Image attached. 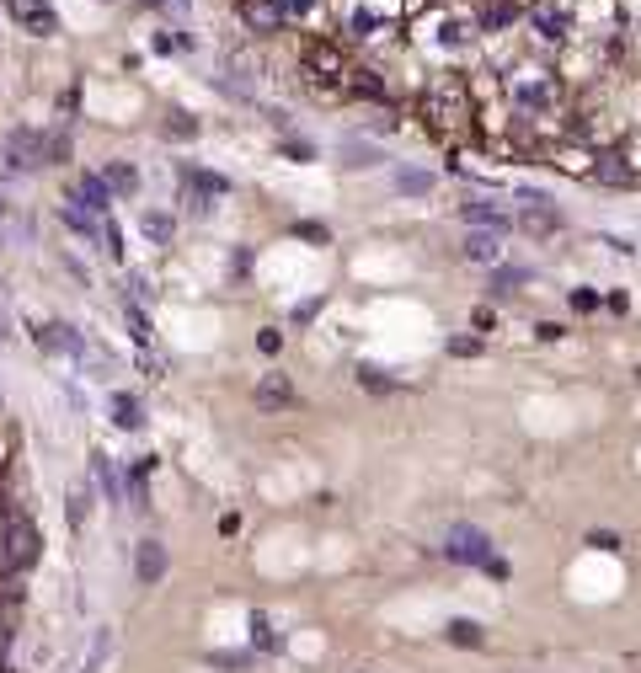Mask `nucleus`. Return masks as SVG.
Wrapping results in <instances>:
<instances>
[{"label": "nucleus", "instance_id": "obj_1", "mask_svg": "<svg viewBox=\"0 0 641 673\" xmlns=\"http://www.w3.org/2000/svg\"><path fill=\"white\" fill-rule=\"evenodd\" d=\"M43 166V134L38 129H11L0 139V177H22Z\"/></svg>", "mask_w": 641, "mask_h": 673}, {"label": "nucleus", "instance_id": "obj_2", "mask_svg": "<svg viewBox=\"0 0 641 673\" xmlns=\"http://www.w3.org/2000/svg\"><path fill=\"white\" fill-rule=\"evenodd\" d=\"M508 97H513V107H524V113H551V107H556V75H545V70L513 75Z\"/></svg>", "mask_w": 641, "mask_h": 673}, {"label": "nucleus", "instance_id": "obj_3", "mask_svg": "<svg viewBox=\"0 0 641 673\" xmlns=\"http://www.w3.org/2000/svg\"><path fill=\"white\" fill-rule=\"evenodd\" d=\"M444 556H449V561H460V567H487V561H492V540H487V529H476V524H455V529H449V540H444Z\"/></svg>", "mask_w": 641, "mask_h": 673}, {"label": "nucleus", "instance_id": "obj_4", "mask_svg": "<svg viewBox=\"0 0 641 673\" xmlns=\"http://www.w3.org/2000/svg\"><path fill=\"white\" fill-rule=\"evenodd\" d=\"M422 38H428L439 54H465V49L476 43V22H471V17H455V11H449V17H433V27H428Z\"/></svg>", "mask_w": 641, "mask_h": 673}, {"label": "nucleus", "instance_id": "obj_5", "mask_svg": "<svg viewBox=\"0 0 641 673\" xmlns=\"http://www.w3.org/2000/svg\"><path fill=\"white\" fill-rule=\"evenodd\" d=\"M11 22L22 27V33H33V38H54L59 33V17H54V6L49 0H11Z\"/></svg>", "mask_w": 641, "mask_h": 673}, {"label": "nucleus", "instance_id": "obj_6", "mask_svg": "<svg viewBox=\"0 0 641 673\" xmlns=\"http://www.w3.org/2000/svg\"><path fill=\"white\" fill-rule=\"evenodd\" d=\"M428 118L439 123V129H455L465 118V91L460 86H433L428 91Z\"/></svg>", "mask_w": 641, "mask_h": 673}, {"label": "nucleus", "instance_id": "obj_7", "mask_svg": "<svg viewBox=\"0 0 641 673\" xmlns=\"http://www.w3.org/2000/svg\"><path fill=\"white\" fill-rule=\"evenodd\" d=\"M519 225L529 230V236H551V230H561V214H556V203H545L540 193H524Z\"/></svg>", "mask_w": 641, "mask_h": 673}, {"label": "nucleus", "instance_id": "obj_8", "mask_svg": "<svg viewBox=\"0 0 641 673\" xmlns=\"http://www.w3.org/2000/svg\"><path fill=\"white\" fill-rule=\"evenodd\" d=\"M38 348L65 353V358H86V337L75 332V326H65V321H49V326H38Z\"/></svg>", "mask_w": 641, "mask_h": 673}, {"label": "nucleus", "instance_id": "obj_9", "mask_svg": "<svg viewBox=\"0 0 641 673\" xmlns=\"http://www.w3.org/2000/svg\"><path fill=\"white\" fill-rule=\"evenodd\" d=\"M166 567H171V561H166V545H161V540H139V551H134V577H139V583L155 588V583L166 577Z\"/></svg>", "mask_w": 641, "mask_h": 673}, {"label": "nucleus", "instance_id": "obj_10", "mask_svg": "<svg viewBox=\"0 0 641 673\" xmlns=\"http://www.w3.org/2000/svg\"><path fill=\"white\" fill-rule=\"evenodd\" d=\"M460 214H465V225L497 230V236H503V225H508V209H503L497 198H465V203H460Z\"/></svg>", "mask_w": 641, "mask_h": 673}, {"label": "nucleus", "instance_id": "obj_11", "mask_svg": "<svg viewBox=\"0 0 641 673\" xmlns=\"http://www.w3.org/2000/svg\"><path fill=\"white\" fill-rule=\"evenodd\" d=\"M6 561H11V567H33V561H38V529L33 524H11Z\"/></svg>", "mask_w": 641, "mask_h": 673}, {"label": "nucleus", "instance_id": "obj_12", "mask_svg": "<svg viewBox=\"0 0 641 673\" xmlns=\"http://www.w3.org/2000/svg\"><path fill=\"white\" fill-rule=\"evenodd\" d=\"M460 257H465V262H481V268H492V262L503 257V236H497V230H471V236H465V246H460Z\"/></svg>", "mask_w": 641, "mask_h": 673}, {"label": "nucleus", "instance_id": "obj_13", "mask_svg": "<svg viewBox=\"0 0 641 673\" xmlns=\"http://www.w3.org/2000/svg\"><path fill=\"white\" fill-rule=\"evenodd\" d=\"M257 406H262V412H284V406H294L289 374H262V380H257Z\"/></svg>", "mask_w": 641, "mask_h": 673}, {"label": "nucleus", "instance_id": "obj_14", "mask_svg": "<svg viewBox=\"0 0 641 673\" xmlns=\"http://www.w3.org/2000/svg\"><path fill=\"white\" fill-rule=\"evenodd\" d=\"M70 203H81L86 214H107V203H113V193H107V182H102V177H91V171H86V177L75 182V198H70Z\"/></svg>", "mask_w": 641, "mask_h": 673}, {"label": "nucleus", "instance_id": "obj_15", "mask_svg": "<svg viewBox=\"0 0 641 673\" xmlns=\"http://www.w3.org/2000/svg\"><path fill=\"white\" fill-rule=\"evenodd\" d=\"M241 17H246V27H257V33H278L284 11H278V0H241Z\"/></svg>", "mask_w": 641, "mask_h": 673}, {"label": "nucleus", "instance_id": "obj_16", "mask_svg": "<svg viewBox=\"0 0 641 673\" xmlns=\"http://www.w3.org/2000/svg\"><path fill=\"white\" fill-rule=\"evenodd\" d=\"M535 33H540L545 43H561V38L572 33V17H567V11H556V6H540V11H535Z\"/></svg>", "mask_w": 641, "mask_h": 673}, {"label": "nucleus", "instance_id": "obj_17", "mask_svg": "<svg viewBox=\"0 0 641 673\" xmlns=\"http://www.w3.org/2000/svg\"><path fill=\"white\" fill-rule=\"evenodd\" d=\"M91 476H97V487L107 492V503H123V481H118V465L107 455H91Z\"/></svg>", "mask_w": 641, "mask_h": 673}, {"label": "nucleus", "instance_id": "obj_18", "mask_svg": "<svg viewBox=\"0 0 641 673\" xmlns=\"http://www.w3.org/2000/svg\"><path fill=\"white\" fill-rule=\"evenodd\" d=\"M107 657H113V631H91V647H86V663H81V673H102L107 668Z\"/></svg>", "mask_w": 641, "mask_h": 673}, {"label": "nucleus", "instance_id": "obj_19", "mask_svg": "<svg viewBox=\"0 0 641 673\" xmlns=\"http://www.w3.org/2000/svg\"><path fill=\"white\" fill-rule=\"evenodd\" d=\"M139 230H145V241H155V246H171V236H177V219H171V214H161V209H150L145 219H139Z\"/></svg>", "mask_w": 641, "mask_h": 673}, {"label": "nucleus", "instance_id": "obj_20", "mask_svg": "<svg viewBox=\"0 0 641 673\" xmlns=\"http://www.w3.org/2000/svg\"><path fill=\"white\" fill-rule=\"evenodd\" d=\"M396 193H406V198H428V193H433V171L401 166V171H396Z\"/></svg>", "mask_w": 641, "mask_h": 673}, {"label": "nucleus", "instance_id": "obj_21", "mask_svg": "<svg viewBox=\"0 0 641 673\" xmlns=\"http://www.w3.org/2000/svg\"><path fill=\"white\" fill-rule=\"evenodd\" d=\"M305 65L321 70V75H342V54L326 49V43H310V49H305Z\"/></svg>", "mask_w": 641, "mask_h": 673}, {"label": "nucleus", "instance_id": "obj_22", "mask_svg": "<svg viewBox=\"0 0 641 673\" xmlns=\"http://www.w3.org/2000/svg\"><path fill=\"white\" fill-rule=\"evenodd\" d=\"M102 182H107V193H134V187H139V171H134L129 161H113Z\"/></svg>", "mask_w": 641, "mask_h": 673}, {"label": "nucleus", "instance_id": "obj_23", "mask_svg": "<svg viewBox=\"0 0 641 673\" xmlns=\"http://www.w3.org/2000/svg\"><path fill=\"white\" fill-rule=\"evenodd\" d=\"M113 422L134 433L139 422H145V412H139V401H134V396H113Z\"/></svg>", "mask_w": 641, "mask_h": 673}, {"label": "nucleus", "instance_id": "obj_24", "mask_svg": "<svg viewBox=\"0 0 641 673\" xmlns=\"http://www.w3.org/2000/svg\"><path fill=\"white\" fill-rule=\"evenodd\" d=\"M449 641H455V647H481V625L476 620H449Z\"/></svg>", "mask_w": 641, "mask_h": 673}, {"label": "nucleus", "instance_id": "obj_25", "mask_svg": "<svg viewBox=\"0 0 641 673\" xmlns=\"http://www.w3.org/2000/svg\"><path fill=\"white\" fill-rule=\"evenodd\" d=\"M599 182H609V187H625V182H631V171L620 166V155H604V161H599Z\"/></svg>", "mask_w": 641, "mask_h": 673}, {"label": "nucleus", "instance_id": "obj_26", "mask_svg": "<svg viewBox=\"0 0 641 673\" xmlns=\"http://www.w3.org/2000/svg\"><path fill=\"white\" fill-rule=\"evenodd\" d=\"M519 284H529V268H503V273H497V284H492V294H513Z\"/></svg>", "mask_w": 641, "mask_h": 673}, {"label": "nucleus", "instance_id": "obj_27", "mask_svg": "<svg viewBox=\"0 0 641 673\" xmlns=\"http://www.w3.org/2000/svg\"><path fill=\"white\" fill-rule=\"evenodd\" d=\"M123 316H129L134 342H150V321H145V310H139V305H123Z\"/></svg>", "mask_w": 641, "mask_h": 673}, {"label": "nucleus", "instance_id": "obj_28", "mask_svg": "<svg viewBox=\"0 0 641 673\" xmlns=\"http://www.w3.org/2000/svg\"><path fill=\"white\" fill-rule=\"evenodd\" d=\"M86 508H91V492H86V487H75V492H70V524H75V529L86 524Z\"/></svg>", "mask_w": 641, "mask_h": 673}, {"label": "nucleus", "instance_id": "obj_29", "mask_svg": "<svg viewBox=\"0 0 641 673\" xmlns=\"http://www.w3.org/2000/svg\"><path fill=\"white\" fill-rule=\"evenodd\" d=\"M166 134H177V139H193V134H198V123L187 118V113H171V118H166Z\"/></svg>", "mask_w": 641, "mask_h": 673}, {"label": "nucleus", "instance_id": "obj_30", "mask_svg": "<svg viewBox=\"0 0 641 673\" xmlns=\"http://www.w3.org/2000/svg\"><path fill=\"white\" fill-rule=\"evenodd\" d=\"M342 161H348L353 171H358V166H374V150H369V145H348V150H342Z\"/></svg>", "mask_w": 641, "mask_h": 673}, {"label": "nucleus", "instance_id": "obj_31", "mask_svg": "<svg viewBox=\"0 0 641 673\" xmlns=\"http://www.w3.org/2000/svg\"><path fill=\"white\" fill-rule=\"evenodd\" d=\"M284 17H316V0H278Z\"/></svg>", "mask_w": 641, "mask_h": 673}, {"label": "nucleus", "instance_id": "obj_32", "mask_svg": "<svg viewBox=\"0 0 641 673\" xmlns=\"http://www.w3.org/2000/svg\"><path fill=\"white\" fill-rule=\"evenodd\" d=\"M513 22V6H492L487 17H481V27H508Z\"/></svg>", "mask_w": 641, "mask_h": 673}, {"label": "nucleus", "instance_id": "obj_33", "mask_svg": "<svg viewBox=\"0 0 641 673\" xmlns=\"http://www.w3.org/2000/svg\"><path fill=\"white\" fill-rule=\"evenodd\" d=\"M252 636H257V647H273V631H268V615H252Z\"/></svg>", "mask_w": 641, "mask_h": 673}, {"label": "nucleus", "instance_id": "obj_34", "mask_svg": "<svg viewBox=\"0 0 641 673\" xmlns=\"http://www.w3.org/2000/svg\"><path fill=\"white\" fill-rule=\"evenodd\" d=\"M588 545H604V551H615V545H620V540H615V535H609V529H593V535H588Z\"/></svg>", "mask_w": 641, "mask_h": 673}, {"label": "nucleus", "instance_id": "obj_35", "mask_svg": "<svg viewBox=\"0 0 641 673\" xmlns=\"http://www.w3.org/2000/svg\"><path fill=\"white\" fill-rule=\"evenodd\" d=\"M0 214H11V198H6V182H0Z\"/></svg>", "mask_w": 641, "mask_h": 673}, {"label": "nucleus", "instance_id": "obj_36", "mask_svg": "<svg viewBox=\"0 0 641 673\" xmlns=\"http://www.w3.org/2000/svg\"><path fill=\"white\" fill-rule=\"evenodd\" d=\"M0 337H6V310H0Z\"/></svg>", "mask_w": 641, "mask_h": 673}]
</instances>
